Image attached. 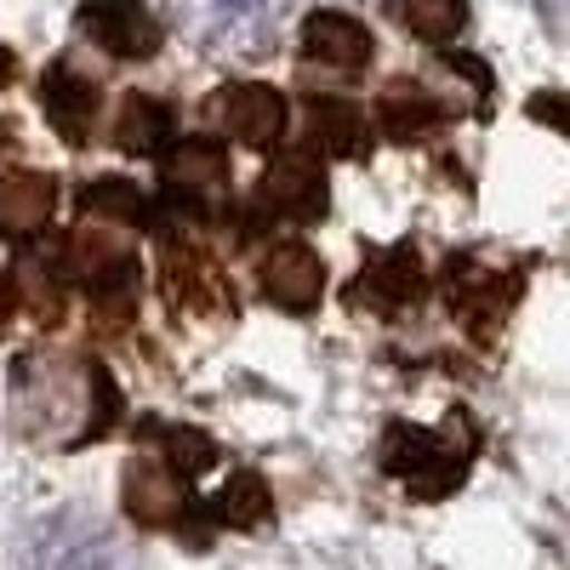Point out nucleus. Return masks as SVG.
Returning a JSON list of instances; mask_svg holds the SVG:
<instances>
[{"label":"nucleus","instance_id":"11","mask_svg":"<svg viewBox=\"0 0 570 570\" xmlns=\"http://www.w3.org/2000/svg\"><path fill=\"white\" fill-rule=\"evenodd\" d=\"M257 279H263V297L285 314H308L320 303V285H325V268L320 257L303 246V240H279L263 252L257 263Z\"/></svg>","mask_w":570,"mask_h":570},{"label":"nucleus","instance_id":"27","mask_svg":"<svg viewBox=\"0 0 570 570\" xmlns=\"http://www.w3.org/2000/svg\"><path fill=\"white\" fill-rule=\"evenodd\" d=\"M7 80H12V52L0 46V86H7Z\"/></svg>","mask_w":570,"mask_h":570},{"label":"nucleus","instance_id":"6","mask_svg":"<svg viewBox=\"0 0 570 570\" xmlns=\"http://www.w3.org/2000/svg\"><path fill=\"white\" fill-rule=\"evenodd\" d=\"M80 35L91 40V46H104L109 58H155L160 52V40H166V29H160V18L142 7V0H86L80 7Z\"/></svg>","mask_w":570,"mask_h":570},{"label":"nucleus","instance_id":"14","mask_svg":"<svg viewBox=\"0 0 570 570\" xmlns=\"http://www.w3.org/2000/svg\"><path fill=\"white\" fill-rule=\"evenodd\" d=\"M223 183H228V160H223V149H217L212 137H188V142H177V149H171V160H166V188H171L188 212H200Z\"/></svg>","mask_w":570,"mask_h":570},{"label":"nucleus","instance_id":"12","mask_svg":"<svg viewBox=\"0 0 570 570\" xmlns=\"http://www.w3.org/2000/svg\"><path fill=\"white\" fill-rule=\"evenodd\" d=\"M303 58L337 75H360L371 63V29L348 12H314L303 23Z\"/></svg>","mask_w":570,"mask_h":570},{"label":"nucleus","instance_id":"21","mask_svg":"<svg viewBox=\"0 0 570 570\" xmlns=\"http://www.w3.org/2000/svg\"><path fill=\"white\" fill-rule=\"evenodd\" d=\"M445 120V109L428 98L422 86H389L383 91V131L389 137H400V142H416V137H428Z\"/></svg>","mask_w":570,"mask_h":570},{"label":"nucleus","instance_id":"26","mask_svg":"<svg viewBox=\"0 0 570 570\" xmlns=\"http://www.w3.org/2000/svg\"><path fill=\"white\" fill-rule=\"evenodd\" d=\"M12 308H18V285H12L7 274H0V331L12 325Z\"/></svg>","mask_w":570,"mask_h":570},{"label":"nucleus","instance_id":"20","mask_svg":"<svg viewBox=\"0 0 570 570\" xmlns=\"http://www.w3.org/2000/svg\"><path fill=\"white\" fill-rule=\"evenodd\" d=\"M137 434L149 440V445H160V451H166V468L188 473V480H195V473H206V468L217 462V445L200 434V428H183V422H171V428H166V422H155V416H149V422L137 428Z\"/></svg>","mask_w":570,"mask_h":570},{"label":"nucleus","instance_id":"7","mask_svg":"<svg viewBox=\"0 0 570 570\" xmlns=\"http://www.w3.org/2000/svg\"><path fill=\"white\" fill-rule=\"evenodd\" d=\"M212 120L246 149H274L285 137V98L263 80H234L212 98Z\"/></svg>","mask_w":570,"mask_h":570},{"label":"nucleus","instance_id":"17","mask_svg":"<svg viewBox=\"0 0 570 570\" xmlns=\"http://www.w3.org/2000/svg\"><path fill=\"white\" fill-rule=\"evenodd\" d=\"M171 126H177L171 104L149 98V91H126V104H120V115H115V142H120L126 155H160L166 137H171Z\"/></svg>","mask_w":570,"mask_h":570},{"label":"nucleus","instance_id":"24","mask_svg":"<svg viewBox=\"0 0 570 570\" xmlns=\"http://www.w3.org/2000/svg\"><path fill=\"white\" fill-rule=\"evenodd\" d=\"M268 485L257 480V473H228V485H223V497H217V519H223V525H257V519H268Z\"/></svg>","mask_w":570,"mask_h":570},{"label":"nucleus","instance_id":"22","mask_svg":"<svg viewBox=\"0 0 570 570\" xmlns=\"http://www.w3.org/2000/svg\"><path fill=\"white\" fill-rule=\"evenodd\" d=\"M394 18L416 40H428V46H451L468 29V7H462V0H394Z\"/></svg>","mask_w":570,"mask_h":570},{"label":"nucleus","instance_id":"19","mask_svg":"<svg viewBox=\"0 0 570 570\" xmlns=\"http://www.w3.org/2000/svg\"><path fill=\"white\" fill-rule=\"evenodd\" d=\"M308 126H314V137H320V149H331V155H348V160L371 155L365 115H360L348 98H314V104H308Z\"/></svg>","mask_w":570,"mask_h":570},{"label":"nucleus","instance_id":"13","mask_svg":"<svg viewBox=\"0 0 570 570\" xmlns=\"http://www.w3.org/2000/svg\"><path fill=\"white\" fill-rule=\"evenodd\" d=\"M58 183L46 171H0V240H29L52 223Z\"/></svg>","mask_w":570,"mask_h":570},{"label":"nucleus","instance_id":"5","mask_svg":"<svg viewBox=\"0 0 570 570\" xmlns=\"http://www.w3.org/2000/svg\"><path fill=\"white\" fill-rule=\"evenodd\" d=\"M325 206H331V183L314 155H279L252 195L257 223H314L325 217Z\"/></svg>","mask_w":570,"mask_h":570},{"label":"nucleus","instance_id":"2","mask_svg":"<svg viewBox=\"0 0 570 570\" xmlns=\"http://www.w3.org/2000/svg\"><path fill=\"white\" fill-rule=\"evenodd\" d=\"M473 428L468 416H451V428H416V422H394L389 428V440H383V468L394 473V480L422 497V502H434L445 491L462 485V473L473 462Z\"/></svg>","mask_w":570,"mask_h":570},{"label":"nucleus","instance_id":"23","mask_svg":"<svg viewBox=\"0 0 570 570\" xmlns=\"http://www.w3.org/2000/svg\"><path fill=\"white\" fill-rule=\"evenodd\" d=\"M80 206L91 212V217H109V223H131V228H149L155 223V212H149V195H142L137 183H120V177H98L80 195Z\"/></svg>","mask_w":570,"mask_h":570},{"label":"nucleus","instance_id":"4","mask_svg":"<svg viewBox=\"0 0 570 570\" xmlns=\"http://www.w3.org/2000/svg\"><path fill=\"white\" fill-rule=\"evenodd\" d=\"M171 12L206 52H257L274 23V0H171Z\"/></svg>","mask_w":570,"mask_h":570},{"label":"nucleus","instance_id":"3","mask_svg":"<svg viewBox=\"0 0 570 570\" xmlns=\"http://www.w3.org/2000/svg\"><path fill=\"white\" fill-rule=\"evenodd\" d=\"M69 257H75L69 279L86 285L91 320L98 325H126L131 308H137V263H131V252L120 240H104V234H75Z\"/></svg>","mask_w":570,"mask_h":570},{"label":"nucleus","instance_id":"18","mask_svg":"<svg viewBox=\"0 0 570 570\" xmlns=\"http://www.w3.org/2000/svg\"><path fill=\"white\" fill-rule=\"evenodd\" d=\"M18 274L29 279L23 285V297H29V308H35V320L40 325H58L63 320V308H69V268H63V246H40V252H29L23 263H18Z\"/></svg>","mask_w":570,"mask_h":570},{"label":"nucleus","instance_id":"1","mask_svg":"<svg viewBox=\"0 0 570 570\" xmlns=\"http://www.w3.org/2000/svg\"><path fill=\"white\" fill-rule=\"evenodd\" d=\"M120 400L104 365L69 354H23L12 365V422L40 445H91L109 434Z\"/></svg>","mask_w":570,"mask_h":570},{"label":"nucleus","instance_id":"15","mask_svg":"<svg viewBox=\"0 0 570 570\" xmlns=\"http://www.w3.org/2000/svg\"><path fill=\"white\" fill-rule=\"evenodd\" d=\"M40 104H46V120L58 126L63 142H86V137H91V120H98V86H91L86 75H75L69 63L46 69Z\"/></svg>","mask_w":570,"mask_h":570},{"label":"nucleus","instance_id":"16","mask_svg":"<svg viewBox=\"0 0 570 570\" xmlns=\"http://www.w3.org/2000/svg\"><path fill=\"white\" fill-rule=\"evenodd\" d=\"M120 508L137 519V525H177L183 513V491L171 480L166 462H131L120 480Z\"/></svg>","mask_w":570,"mask_h":570},{"label":"nucleus","instance_id":"8","mask_svg":"<svg viewBox=\"0 0 570 570\" xmlns=\"http://www.w3.org/2000/svg\"><path fill=\"white\" fill-rule=\"evenodd\" d=\"M445 297H451V314L473 331V337H491L519 297V274H491L480 263L456 257L451 274H445Z\"/></svg>","mask_w":570,"mask_h":570},{"label":"nucleus","instance_id":"9","mask_svg":"<svg viewBox=\"0 0 570 570\" xmlns=\"http://www.w3.org/2000/svg\"><path fill=\"white\" fill-rule=\"evenodd\" d=\"M428 292V274H422V257L411 246H389L365 263V274L348 285V303L360 308H376V314H405L416 297Z\"/></svg>","mask_w":570,"mask_h":570},{"label":"nucleus","instance_id":"25","mask_svg":"<svg viewBox=\"0 0 570 570\" xmlns=\"http://www.w3.org/2000/svg\"><path fill=\"white\" fill-rule=\"evenodd\" d=\"M531 115H537V120H553V126H564V131H570V98H537V104H531Z\"/></svg>","mask_w":570,"mask_h":570},{"label":"nucleus","instance_id":"10","mask_svg":"<svg viewBox=\"0 0 570 570\" xmlns=\"http://www.w3.org/2000/svg\"><path fill=\"white\" fill-rule=\"evenodd\" d=\"M29 570H115V548L86 519H46L29 542Z\"/></svg>","mask_w":570,"mask_h":570}]
</instances>
